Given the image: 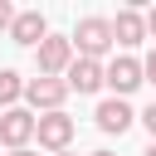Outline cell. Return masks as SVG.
<instances>
[{
    "label": "cell",
    "instance_id": "6da1fadb",
    "mask_svg": "<svg viewBox=\"0 0 156 156\" xmlns=\"http://www.w3.org/2000/svg\"><path fill=\"white\" fill-rule=\"evenodd\" d=\"M73 49H78V58H98V63H102V58L117 49L112 20H107V15H83L78 29H73Z\"/></svg>",
    "mask_w": 156,
    "mask_h": 156
},
{
    "label": "cell",
    "instance_id": "7a4b0ae2",
    "mask_svg": "<svg viewBox=\"0 0 156 156\" xmlns=\"http://www.w3.org/2000/svg\"><path fill=\"white\" fill-rule=\"evenodd\" d=\"M78 49H73V34H49L39 49H34V73L39 78H63L73 68Z\"/></svg>",
    "mask_w": 156,
    "mask_h": 156
},
{
    "label": "cell",
    "instance_id": "3957f363",
    "mask_svg": "<svg viewBox=\"0 0 156 156\" xmlns=\"http://www.w3.org/2000/svg\"><path fill=\"white\" fill-rule=\"evenodd\" d=\"M68 93H73L68 78H39V73H34V78L24 83V102H29V112H39V117H44V112H63Z\"/></svg>",
    "mask_w": 156,
    "mask_h": 156
},
{
    "label": "cell",
    "instance_id": "277c9868",
    "mask_svg": "<svg viewBox=\"0 0 156 156\" xmlns=\"http://www.w3.org/2000/svg\"><path fill=\"white\" fill-rule=\"evenodd\" d=\"M73 136H78V122H73L68 112H44V117H39V132H34V141H39L49 156H58V151H73Z\"/></svg>",
    "mask_w": 156,
    "mask_h": 156
},
{
    "label": "cell",
    "instance_id": "5b68a950",
    "mask_svg": "<svg viewBox=\"0 0 156 156\" xmlns=\"http://www.w3.org/2000/svg\"><path fill=\"white\" fill-rule=\"evenodd\" d=\"M34 132H39V112H29V107L0 112V141H5L10 151H24V146L34 141Z\"/></svg>",
    "mask_w": 156,
    "mask_h": 156
},
{
    "label": "cell",
    "instance_id": "8992f818",
    "mask_svg": "<svg viewBox=\"0 0 156 156\" xmlns=\"http://www.w3.org/2000/svg\"><path fill=\"white\" fill-rule=\"evenodd\" d=\"M141 83H146V73H141V58H132V54H117V58L107 63V88H112V98H132Z\"/></svg>",
    "mask_w": 156,
    "mask_h": 156
},
{
    "label": "cell",
    "instance_id": "52a82bcc",
    "mask_svg": "<svg viewBox=\"0 0 156 156\" xmlns=\"http://www.w3.org/2000/svg\"><path fill=\"white\" fill-rule=\"evenodd\" d=\"M93 122H98V132L122 136V132H132L136 112H132V102H127V98H102V102H98V112H93Z\"/></svg>",
    "mask_w": 156,
    "mask_h": 156
},
{
    "label": "cell",
    "instance_id": "ba28073f",
    "mask_svg": "<svg viewBox=\"0 0 156 156\" xmlns=\"http://www.w3.org/2000/svg\"><path fill=\"white\" fill-rule=\"evenodd\" d=\"M112 39H117V49H136L146 39V10H136V5L117 10L112 15Z\"/></svg>",
    "mask_w": 156,
    "mask_h": 156
},
{
    "label": "cell",
    "instance_id": "9c48e42d",
    "mask_svg": "<svg viewBox=\"0 0 156 156\" xmlns=\"http://www.w3.org/2000/svg\"><path fill=\"white\" fill-rule=\"evenodd\" d=\"M10 39H15L20 49H39V44L49 39V20H44L39 10H20L15 24H10Z\"/></svg>",
    "mask_w": 156,
    "mask_h": 156
},
{
    "label": "cell",
    "instance_id": "30bf717a",
    "mask_svg": "<svg viewBox=\"0 0 156 156\" xmlns=\"http://www.w3.org/2000/svg\"><path fill=\"white\" fill-rule=\"evenodd\" d=\"M63 78H68L73 93H102V88H107V63H98V58H73V68H68Z\"/></svg>",
    "mask_w": 156,
    "mask_h": 156
},
{
    "label": "cell",
    "instance_id": "8fae6325",
    "mask_svg": "<svg viewBox=\"0 0 156 156\" xmlns=\"http://www.w3.org/2000/svg\"><path fill=\"white\" fill-rule=\"evenodd\" d=\"M24 83H29V78H20L15 68H0V112L20 107V98H24Z\"/></svg>",
    "mask_w": 156,
    "mask_h": 156
},
{
    "label": "cell",
    "instance_id": "7c38bea8",
    "mask_svg": "<svg viewBox=\"0 0 156 156\" xmlns=\"http://www.w3.org/2000/svg\"><path fill=\"white\" fill-rule=\"evenodd\" d=\"M136 122H141V127H146V136L156 141V102H151V107H141V112H136Z\"/></svg>",
    "mask_w": 156,
    "mask_h": 156
},
{
    "label": "cell",
    "instance_id": "4fadbf2b",
    "mask_svg": "<svg viewBox=\"0 0 156 156\" xmlns=\"http://www.w3.org/2000/svg\"><path fill=\"white\" fill-rule=\"evenodd\" d=\"M15 15H20V10H15L10 0H0V34H5V39H10V24H15Z\"/></svg>",
    "mask_w": 156,
    "mask_h": 156
},
{
    "label": "cell",
    "instance_id": "5bb4252c",
    "mask_svg": "<svg viewBox=\"0 0 156 156\" xmlns=\"http://www.w3.org/2000/svg\"><path fill=\"white\" fill-rule=\"evenodd\" d=\"M141 73H146V83H156V44H151V54L141 58Z\"/></svg>",
    "mask_w": 156,
    "mask_h": 156
},
{
    "label": "cell",
    "instance_id": "9a60e30c",
    "mask_svg": "<svg viewBox=\"0 0 156 156\" xmlns=\"http://www.w3.org/2000/svg\"><path fill=\"white\" fill-rule=\"evenodd\" d=\"M146 39H156V5L146 10Z\"/></svg>",
    "mask_w": 156,
    "mask_h": 156
},
{
    "label": "cell",
    "instance_id": "2e32d148",
    "mask_svg": "<svg viewBox=\"0 0 156 156\" xmlns=\"http://www.w3.org/2000/svg\"><path fill=\"white\" fill-rule=\"evenodd\" d=\"M10 156H39V151H34V146H24V151H10Z\"/></svg>",
    "mask_w": 156,
    "mask_h": 156
},
{
    "label": "cell",
    "instance_id": "e0dca14e",
    "mask_svg": "<svg viewBox=\"0 0 156 156\" xmlns=\"http://www.w3.org/2000/svg\"><path fill=\"white\" fill-rule=\"evenodd\" d=\"M141 156H156V141H151V146H146V151H141Z\"/></svg>",
    "mask_w": 156,
    "mask_h": 156
},
{
    "label": "cell",
    "instance_id": "ac0fdd59",
    "mask_svg": "<svg viewBox=\"0 0 156 156\" xmlns=\"http://www.w3.org/2000/svg\"><path fill=\"white\" fill-rule=\"evenodd\" d=\"M93 156H117V151H93Z\"/></svg>",
    "mask_w": 156,
    "mask_h": 156
},
{
    "label": "cell",
    "instance_id": "d6986e66",
    "mask_svg": "<svg viewBox=\"0 0 156 156\" xmlns=\"http://www.w3.org/2000/svg\"><path fill=\"white\" fill-rule=\"evenodd\" d=\"M58 156H73V151H58Z\"/></svg>",
    "mask_w": 156,
    "mask_h": 156
}]
</instances>
